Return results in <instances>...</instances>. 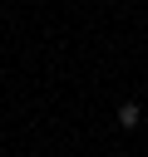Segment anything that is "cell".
Masks as SVG:
<instances>
[{
    "label": "cell",
    "instance_id": "obj_1",
    "mask_svg": "<svg viewBox=\"0 0 148 157\" xmlns=\"http://www.w3.org/2000/svg\"><path fill=\"white\" fill-rule=\"evenodd\" d=\"M138 118H143V108H138V103H123V108H118V128H123V132H133V128H138Z\"/></svg>",
    "mask_w": 148,
    "mask_h": 157
}]
</instances>
